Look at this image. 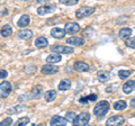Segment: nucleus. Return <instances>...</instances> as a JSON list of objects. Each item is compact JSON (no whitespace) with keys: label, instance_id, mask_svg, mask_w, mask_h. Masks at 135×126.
<instances>
[{"label":"nucleus","instance_id":"f257e3e1","mask_svg":"<svg viewBox=\"0 0 135 126\" xmlns=\"http://www.w3.org/2000/svg\"><path fill=\"white\" fill-rule=\"evenodd\" d=\"M108 110H109V104H108V101H106V100H103V101H99L95 106L94 114L97 117H101V116L106 115L108 113Z\"/></svg>","mask_w":135,"mask_h":126},{"label":"nucleus","instance_id":"f03ea898","mask_svg":"<svg viewBox=\"0 0 135 126\" xmlns=\"http://www.w3.org/2000/svg\"><path fill=\"white\" fill-rule=\"evenodd\" d=\"M11 89H12V87L9 81H2L0 83V98L1 99L7 98L10 95Z\"/></svg>","mask_w":135,"mask_h":126},{"label":"nucleus","instance_id":"7ed1b4c3","mask_svg":"<svg viewBox=\"0 0 135 126\" xmlns=\"http://www.w3.org/2000/svg\"><path fill=\"white\" fill-rule=\"evenodd\" d=\"M90 120V115L88 113H81L78 116H75V118L73 120V125H78V126H83L87 125Z\"/></svg>","mask_w":135,"mask_h":126},{"label":"nucleus","instance_id":"20e7f679","mask_svg":"<svg viewBox=\"0 0 135 126\" xmlns=\"http://www.w3.org/2000/svg\"><path fill=\"white\" fill-rule=\"evenodd\" d=\"M95 8L94 7H81L75 11V17L77 18H84L88 17V16L92 15L95 12Z\"/></svg>","mask_w":135,"mask_h":126},{"label":"nucleus","instance_id":"39448f33","mask_svg":"<svg viewBox=\"0 0 135 126\" xmlns=\"http://www.w3.org/2000/svg\"><path fill=\"white\" fill-rule=\"evenodd\" d=\"M51 51L54 53H60V54H71L73 53V49L70 46L64 45H53L51 46Z\"/></svg>","mask_w":135,"mask_h":126},{"label":"nucleus","instance_id":"423d86ee","mask_svg":"<svg viewBox=\"0 0 135 126\" xmlns=\"http://www.w3.org/2000/svg\"><path fill=\"white\" fill-rule=\"evenodd\" d=\"M41 72L43 74H46V75H50V74H55L59 72V68L56 65H53L52 63H47L42 66L41 69Z\"/></svg>","mask_w":135,"mask_h":126},{"label":"nucleus","instance_id":"0eeeda50","mask_svg":"<svg viewBox=\"0 0 135 126\" xmlns=\"http://www.w3.org/2000/svg\"><path fill=\"white\" fill-rule=\"evenodd\" d=\"M124 117L123 116H120V115H115V116H112V117H109V118L106 120V125L108 126H118V125H123L124 124Z\"/></svg>","mask_w":135,"mask_h":126},{"label":"nucleus","instance_id":"6e6552de","mask_svg":"<svg viewBox=\"0 0 135 126\" xmlns=\"http://www.w3.org/2000/svg\"><path fill=\"white\" fill-rule=\"evenodd\" d=\"M54 10H55V6L54 5H44V6H41L40 8H37V14L41 16H44V15L51 14Z\"/></svg>","mask_w":135,"mask_h":126},{"label":"nucleus","instance_id":"1a4fd4ad","mask_svg":"<svg viewBox=\"0 0 135 126\" xmlns=\"http://www.w3.org/2000/svg\"><path fill=\"white\" fill-rule=\"evenodd\" d=\"M80 29L81 28H80L79 24H77V23H68L64 26V31H65V33H68V34H75V33H78Z\"/></svg>","mask_w":135,"mask_h":126},{"label":"nucleus","instance_id":"9d476101","mask_svg":"<svg viewBox=\"0 0 135 126\" xmlns=\"http://www.w3.org/2000/svg\"><path fill=\"white\" fill-rule=\"evenodd\" d=\"M86 43V40L82 38V37H77V36H72L70 38L66 40V44H71L74 46H82Z\"/></svg>","mask_w":135,"mask_h":126},{"label":"nucleus","instance_id":"9b49d317","mask_svg":"<svg viewBox=\"0 0 135 126\" xmlns=\"http://www.w3.org/2000/svg\"><path fill=\"white\" fill-rule=\"evenodd\" d=\"M51 35H52L53 38L62 40L65 35V31L62 28H59V27H54V28H52V31H51Z\"/></svg>","mask_w":135,"mask_h":126},{"label":"nucleus","instance_id":"f8f14e48","mask_svg":"<svg viewBox=\"0 0 135 126\" xmlns=\"http://www.w3.org/2000/svg\"><path fill=\"white\" fill-rule=\"evenodd\" d=\"M68 123H69V122L66 120V118H64V117H62V116H57V115L53 116L50 122L51 125H68Z\"/></svg>","mask_w":135,"mask_h":126},{"label":"nucleus","instance_id":"ddd939ff","mask_svg":"<svg viewBox=\"0 0 135 126\" xmlns=\"http://www.w3.org/2000/svg\"><path fill=\"white\" fill-rule=\"evenodd\" d=\"M73 69H74L75 71H78V72H86V71L89 70V65H88L86 62L79 61V62H75V63H74Z\"/></svg>","mask_w":135,"mask_h":126},{"label":"nucleus","instance_id":"4468645a","mask_svg":"<svg viewBox=\"0 0 135 126\" xmlns=\"http://www.w3.org/2000/svg\"><path fill=\"white\" fill-rule=\"evenodd\" d=\"M42 91H43V87L40 85L35 86L31 90V92H29V96H31V98H33V99H38L42 95Z\"/></svg>","mask_w":135,"mask_h":126},{"label":"nucleus","instance_id":"2eb2a0df","mask_svg":"<svg viewBox=\"0 0 135 126\" xmlns=\"http://www.w3.org/2000/svg\"><path fill=\"white\" fill-rule=\"evenodd\" d=\"M135 89V80H128L124 83L123 86V91L124 94H131L133 90Z\"/></svg>","mask_w":135,"mask_h":126},{"label":"nucleus","instance_id":"dca6fc26","mask_svg":"<svg viewBox=\"0 0 135 126\" xmlns=\"http://www.w3.org/2000/svg\"><path fill=\"white\" fill-rule=\"evenodd\" d=\"M60 61H61V54L60 53H52L46 57V62L52 63V64H54V63H59Z\"/></svg>","mask_w":135,"mask_h":126},{"label":"nucleus","instance_id":"f3484780","mask_svg":"<svg viewBox=\"0 0 135 126\" xmlns=\"http://www.w3.org/2000/svg\"><path fill=\"white\" fill-rule=\"evenodd\" d=\"M97 78H98V80L100 82H106L109 80V78H110V73H109L108 71H98Z\"/></svg>","mask_w":135,"mask_h":126},{"label":"nucleus","instance_id":"a211bd4d","mask_svg":"<svg viewBox=\"0 0 135 126\" xmlns=\"http://www.w3.org/2000/svg\"><path fill=\"white\" fill-rule=\"evenodd\" d=\"M47 44H49L47 40H46L45 37H43V36L37 37V38L35 40V45H36V47H38V49H44V47L47 46Z\"/></svg>","mask_w":135,"mask_h":126},{"label":"nucleus","instance_id":"6ab92c4d","mask_svg":"<svg viewBox=\"0 0 135 126\" xmlns=\"http://www.w3.org/2000/svg\"><path fill=\"white\" fill-rule=\"evenodd\" d=\"M56 95H57L56 90H49V91L45 92L44 98H45V100L47 103H51V101H53V100L56 98Z\"/></svg>","mask_w":135,"mask_h":126},{"label":"nucleus","instance_id":"aec40b11","mask_svg":"<svg viewBox=\"0 0 135 126\" xmlns=\"http://www.w3.org/2000/svg\"><path fill=\"white\" fill-rule=\"evenodd\" d=\"M18 36L22 40H29L33 36V32L31 29H23V31H20L18 33Z\"/></svg>","mask_w":135,"mask_h":126},{"label":"nucleus","instance_id":"412c9836","mask_svg":"<svg viewBox=\"0 0 135 126\" xmlns=\"http://www.w3.org/2000/svg\"><path fill=\"white\" fill-rule=\"evenodd\" d=\"M28 24H29V16L28 15H23L22 17L18 19V22H17L18 27H26V26H28Z\"/></svg>","mask_w":135,"mask_h":126},{"label":"nucleus","instance_id":"4be33fe9","mask_svg":"<svg viewBox=\"0 0 135 126\" xmlns=\"http://www.w3.org/2000/svg\"><path fill=\"white\" fill-rule=\"evenodd\" d=\"M70 87H71V81L69 79H63V80L59 83V90H61V91H65L68 89H70Z\"/></svg>","mask_w":135,"mask_h":126},{"label":"nucleus","instance_id":"5701e85b","mask_svg":"<svg viewBox=\"0 0 135 126\" xmlns=\"http://www.w3.org/2000/svg\"><path fill=\"white\" fill-rule=\"evenodd\" d=\"M131 35H132V29L131 28L125 27V28H122L119 31V36H120V38H123V40L129 38Z\"/></svg>","mask_w":135,"mask_h":126},{"label":"nucleus","instance_id":"b1692460","mask_svg":"<svg viewBox=\"0 0 135 126\" xmlns=\"http://www.w3.org/2000/svg\"><path fill=\"white\" fill-rule=\"evenodd\" d=\"M0 34H1L2 37H9L12 34L11 26H9V25H5V26L1 28V31H0Z\"/></svg>","mask_w":135,"mask_h":126},{"label":"nucleus","instance_id":"393cba45","mask_svg":"<svg viewBox=\"0 0 135 126\" xmlns=\"http://www.w3.org/2000/svg\"><path fill=\"white\" fill-rule=\"evenodd\" d=\"M126 106H127V105H126L125 100H118V101L114 104V109H115V110H124Z\"/></svg>","mask_w":135,"mask_h":126},{"label":"nucleus","instance_id":"a878e982","mask_svg":"<svg viewBox=\"0 0 135 126\" xmlns=\"http://www.w3.org/2000/svg\"><path fill=\"white\" fill-rule=\"evenodd\" d=\"M96 100H97V95L96 94H90L89 96H87V97L80 98L79 101L81 104H84V103H88V101H96Z\"/></svg>","mask_w":135,"mask_h":126},{"label":"nucleus","instance_id":"bb28decb","mask_svg":"<svg viewBox=\"0 0 135 126\" xmlns=\"http://www.w3.org/2000/svg\"><path fill=\"white\" fill-rule=\"evenodd\" d=\"M25 109V106L24 105H18V106H15L14 108H10L7 110V114H17V113L22 112Z\"/></svg>","mask_w":135,"mask_h":126},{"label":"nucleus","instance_id":"cd10ccee","mask_svg":"<svg viewBox=\"0 0 135 126\" xmlns=\"http://www.w3.org/2000/svg\"><path fill=\"white\" fill-rule=\"evenodd\" d=\"M131 74H132V70H120L118 72V75H119L120 79H127Z\"/></svg>","mask_w":135,"mask_h":126},{"label":"nucleus","instance_id":"c85d7f7f","mask_svg":"<svg viewBox=\"0 0 135 126\" xmlns=\"http://www.w3.org/2000/svg\"><path fill=\"white\" fill-rule=\"evenodd\" d=\"M59 2L65 6H73V5H77L79 0H59Z\"/></svg>","mask_w":135,"mask_h":126},{"label":"nucleus","instance_id":"c756f323","mask_svg":"<svg viewBox=\"0 0 135 126\" xmlns=\"http://www.w3.org/2000/svg\"><path fill=\"white\" fill-rule=\"evenodd\" d=\"M125 44L127 47L135 49V37H129V38L125 40Z\"/></svg>","mask_w":135,"mask_h":126},{"label":"nucleus","instance_id":"7c9ffc66","mask_svg":"<svg viewBox=\"0 0 135 126\" xmlns=\"http://www.w3.org/2000/svg\"><path fill=\"white\" fill-rule=\"evenodd\" d=\"M29 123V118L28 117H22V118H19L17 122H15V125L18 126V125H27Z\"/></svg>","mask_w":135,"mask_h":126},{"label":"nucleus","instance_id":"2f4dec72","mask_svg":"<svg viewBox=\"0 0 135 126\" xmlns=\"http://www.w3.org/2000/svg\"><path fill=\"white\" fill-rule=\"evenodd\" d=\"M75 116H77V114H75V113H73V112H68L65 118H66V120L69 122V123H73Z\"/></svg>","mask_w":135,"mask_h":126},{"label":"nucleus","instance_id":"473e14b6","mask_svg":"<svg viewBox=\"0 0 135 126\" xmlns=\"http://www.w3.org/2000/svg\"><path fill=\"white\" fill-rule=\"evenodd\" d=\"M25 72L28 73V74H33V73H35V71H36V66H34V65H27V66H25Z\"/></svg>","mask_w":135,"mask_h":126},{"label":"nucleus","instance_id":"72a5a7b5","mask_svg":"<svg viewBox=\"0 0 135 126\" xmlns=\"http://www.w3.org/2000/svg\"><path fill=\"white\" fill-rule=\"evenodd\" d=\"M12 124V118L11 117H7L6 119H3L2 122H0V126H5V125H11Z\"/></svg>","mask_w":135,"mask_h":126},{"label":"nucleus","instance_id":"f704fd0d","mask_svg":"<svg viewBox=\"0 0 135 126\" xmlns=\"http://www.w3.org/2000/svg\"><path fill=\"white\" fill-rule=\"evenodd\" d=\"M7 75H8V72L6 70H3V69L0 70V79H5L7 78Z\"/></svg>","mask_w":135,"mask_h":126},{"label":"nucleus","instance_id":"c9c22d12","mask_svg":"<svg viewBox=\"0 0 135 126\" xmlns=\"http://www.w3.org/2000/svg\"><path fill=\"white\" fill-rule=\"evenodd\" d=\"M129 105H131V107H132V108H135V97L131 99V103H129Z\"/></svg>","mask_w":135,"mask_h":126},{"label":"nucleus","instance_id":"e433bc0d","mask_svg":"<svg viewBox=\"0 0 135 126\" xmlns=\"http://www.w3.org/2000/svg\"><path fill=\"white\" fill-rule=\"evenodd\" d=\"M38 3H43V2H46V1H49V0H36Z\"/></svg>","mask_w":135,"mask_h":126},{"label":"nucleus","instance_id":"4c0bfd02","mask_svg":"<svg viewBox=\"0 0 135 126\" xmlns=\"http://www.w3.org/2000/svg\"><path fill=\"white\" fill-rule=\"evenodd\" d=\"M24 1H27V0H24Z\"/></svg>","mask_w":135,"mask_h":126}]
</instances>
